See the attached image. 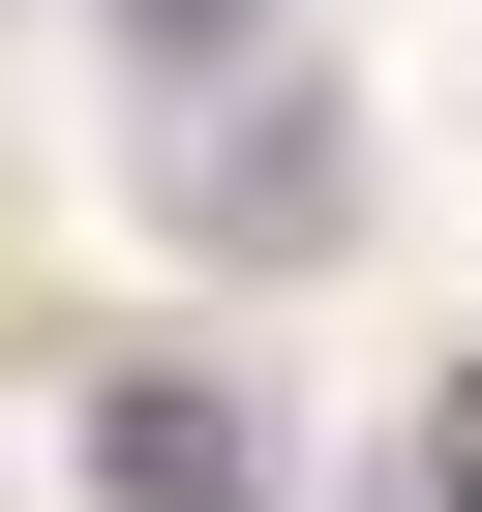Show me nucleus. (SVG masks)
<instances>
[{
    "mask_svg": "<svg viewBox=\"0 0 482 512\" xmlns=\"http://www.w3.org/2000/svg\"><path fill=\"white\" fill-rule=\"evenodd\" d=\"M61 452H91V512H272V422H241V362H121Z\"/></svg>",
    "mask_w": 482,
    "mask_h": 512,
    "instance_id": "2",
    "label": "nucleus"
},
{
    "mask_svg": "<svg viewBox=\"0 0 482 512\" xmlns=\"http://www.w3.org/2000/svg\"><path fill=\"white\" fill-rule=\"evenodd\" d=\"M121 31H151V61H181V91H211V61H272V31H241V0H121Z\"/></svg>",
    "mask_w": 482,
    "mask_h": 512,
    "instance_id": "3",
    "label": "nucleus"
},
{
    "mask_svg": "<svg viewBox=\"0 0 482 512\" xmlns=\"http://www.w3.org/2000/svg\"><path fill=\"white\" fill-rule=\"evenodd\" d=\"M151 181H181V241H241V272H332V241H362V151H332V91H302V61H211Z\"/></svg>",
    "mask_w": 482,
    "mask_h": 512,
    "instance_id": "1",
    "label": "nucleus"
}]
</instances>
